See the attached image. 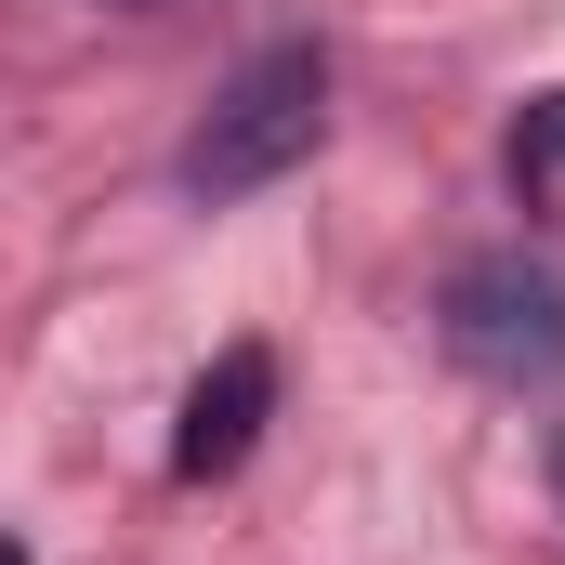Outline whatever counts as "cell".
I'll use <instances>...</instances> for the list:
<instances>
[{"instance_id": "obj_6", "label": "cell", "mask_w": 565, "mask_h": 565, "mask_svg": "<svg viewBox=\"0 0 565 565\" xmlns=\"http://www.w3.org/2000/svg\"><path fill=\"white\" fill-rule=\"evenodd\" d=\"M93 13H158V0H93Z\"/></svg>"}, {"instance_id": "obj_5", "label": "cell", "mask_w": 565, "mask_h": 565, "mask_svg": "<svg viewBox=\"0 0 565 565\" xmlns=\"http://www.w3.org/2000/svg\"><path fill=\"white\" fill-rule=\"evenodd\" d=\"M0 565H40V553H26V540H13V526H0Z\"/></svg>"}, {"instance_id": "obj_1", "label": "cell", "mask_w": 565, "mask_h": 565, "mask_svg": "<svg viewBox=\"0 0 565 565\" xmlns=\"http://www.w3.org/2000/svg\"><path fill=\"white\" fill-rule=\"evenodd\" d=\"M329 145V53L316 40H264L224 93H211V119L184 132V198L198 211H237V198H264V184H289L302 158Z\"/></svg>"}, {"instance_id": "obj_7", "label": "cell", "mask_w": 565, "mask_h": 565, "mask_svg": "<svg viewBox=\"0 0 565 565\" xmlns=\"http://www.w3.org/2000/svg\"><path fill=\"white\" fill-rule=\"evenodd\" d=\"M553 500H565V447H553Z\"/></svg>"}, {"instance_id": "obj_3", "label": "cell", "mask_w": 565, "mask_h": 565, "mask_svg": "<svg viewBox=\"0 0 565 565\" xmlns=\"http://www.w3.org/2000/svg\"><path fill=\"white\" fill-rule=\"evenodd\" d=\"M264 422H277V355L264 342H224L198 382H184V422H171V473L184 487H224L250 447H264Z\"/></svg>"}, {"instance_id": "obj_4", "label": "cell", "mask_w": 565, "mask_h": 565, "mask_svg": "<svg viewBox=\"0 0 565 565\" xmlns=\"http://www.w3.org/2000/svg\"><path fill=\"white\" fill-rule=\"evenodd\" d=\"M513 198H526L540 224H565V93H540V106L513 119Z\"/></svg>"}, {"instance_id": "obj_2", "label": "cell", "mask_w": 565, "mask_h": 565, "mask_svg": "<svg viewBox=\"0 0 565 565\" xmlns=\"http://www.w3.org/2000/svg\"><path fill=\"white\" fill-rule=\"evenodd\" d=\"M434 329H447V355H460L473 382H500V395L565 382V277L526 264V250H473V264L447 277V302H434Z\"/></svg>"}]
</instances>
